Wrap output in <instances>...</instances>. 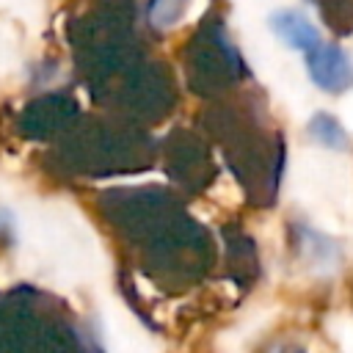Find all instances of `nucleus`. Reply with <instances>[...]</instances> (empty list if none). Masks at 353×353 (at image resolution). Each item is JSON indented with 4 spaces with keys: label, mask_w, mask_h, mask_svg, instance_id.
I'll list each match as a JSON object with an SVG mask.
<instances>
[{
    "label": "nucleus",
    "mask_w": 353,
    "mask_h": 353,
    "mask_svg": "<svg viewBox=\"0 0 353 353\" xmlns=\"http://www.w3.org/2000/svg\"><path fill=\"white\" fill-rule=\"evenodd\" d=\"M306 61H309L312 80L323 85L325 91H342L353 83V66L339 47L317 44L306 52Z\"/></svg>",
    "instance_id": "f257e3e1"
},
{
    "label": "nucleus",
    "mask_w": 353,
    "mask_h": 353,
    "mask_svg": "<svg viewBox=\"0 0 353 353\" xmlns=\"http://www.w3.org/2000/svg\"><path fill=\"white\" fill-rule=\"evenodd\" d=\"M270 25H273V30H276L290 47H295V50H306V52H309L312 47L320 44L314 25H312L306 17L295 14V11H281V14H276V17L270 19Z\"/></svg>",
    "instance_id": "f03ea898"
}]
</instances>
